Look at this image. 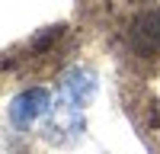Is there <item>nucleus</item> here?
<instances>
[{"instance_id": "obj_1", "label": "nucleus", "mask_w": 160, "mask_h": 154, "mask_svg": "<svg viewBox=\"0 0 160 154\" xmlns=\"http://www.w3.org/2000/svg\"><path fill=\"white\" fill-rule=\"evenodd\" d=\"M128 45L141 58L160 55V10H141L128 26Z\"/></svg>"}, {"instance_id": "obj_2", "label": "nucleus", "mask_w": 160, "mask_h": 154, "mask_svg": "<svg viewBox=\"0 0 160 154\" xmlns=\"http://www.w3.org/2000/svg\"><path fill=\"white\" fill-rule=\"evenodd\" d=\"M51 106V96L45 87H29L10 103V122L19 125V128H29L35 119H42Z\"/></svg>"}, {"instance_id": "obj_3", "label": "nucleus", "mask_w": 160, "mask_h": 154, "mask_svg": "<svg viewBox=\"0 0 160 154\" xmlns=\"http://www.w3.org/2000/svg\"><path fill=\"white\" fill-rule=\"evenodd\" d=\"M96 93V74L90 68H71L61 77V100L71 103V106H87Z\"/></svg>"}, {"instance_id": "obj_4", "label": "nucleus", "mask_w": 160, "mask_h": 154, "mask_svg": "<svg viewBox=\"0 0 160 154\" xmlns=\"http://www.w3.org/2000/svg\"><path fill=\"white\" fill-rule=\"evenodd\" d=\"M61 32H64V26H51V29H45V32L32 42V48H35V51H48V48L61 38Z\"/></svg>"}]
</instances>
